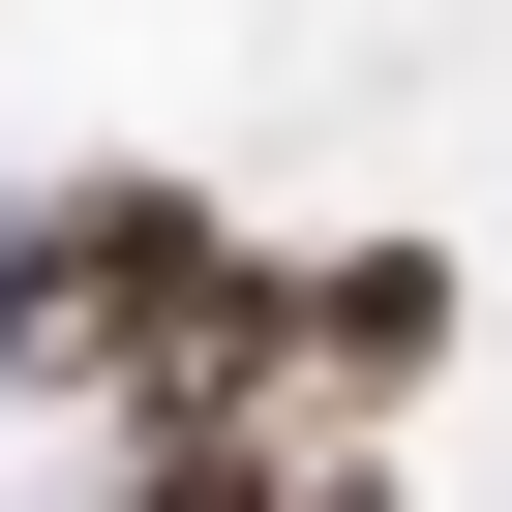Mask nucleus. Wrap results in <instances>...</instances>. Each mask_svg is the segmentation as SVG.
Listing matches in <instances>:
<instances>
[{"label": "nucleus", "instance_id": "obj_1", "mask_svg": "<svg viewBox=\"0 0 512 512\" xmlns=\"http://www.w3.org/2000/svg\"><path fill=\"white\" fill-rule=\"evenodd\" d=\"M151 512H362V482H302V452H181Z\"/></svg>", "mask_w": 512, "mask_h": 512}]
</instances>
